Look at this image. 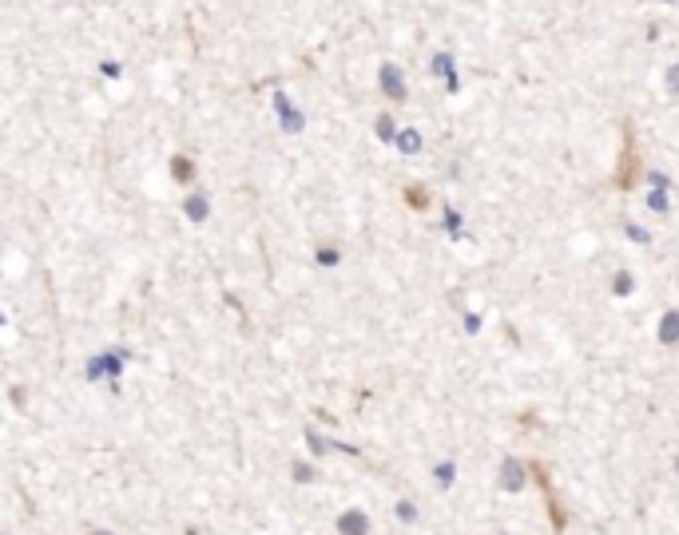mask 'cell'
<instances>
[{"label":"cell","instance_id":"5","mask_svg":"<svg viewBox=\"0 0 679 535\" xmlns=\"http://www.w3.org/2000/svg\"><path fill=\"white\" fill-rule=\"evenodd\" d=\"M406 203H409V207H425V203H429V198H425V186H406Z\"/></svg>","mask_w":679,"mask_h":535},{"label":"cell","instance_id":"6","mask_svg":"<svg viewBox=\"0 0 679 535\" xmlns=\"http://www.w3.org/2000/svg\"><path fill=\"white\" fill-rule=\"evenodd\" d=\"M437 484H445V488L453 484V464H441V468H437Z\"/></svg>","mask_w":679,"mask_h":535},{"label":"cell","instance_id":"4","mask_svg":"<svg viewBox=\"0 0 679 535\" xmlns=\"http://www.w3.org/2000/svg\"><path fill=\"white\" fill-rule=\"evenodd\" d=\"M676 337H679V314H667L664 325H659V341H667V345H671Z\"/></svg>","mask_w":679,"mask_h":535},{"label":"cell","instance_id":"9","mask_svg":"<svg viewBox=\"0 0 679 535\" xmlns=\"http://www.w3.org/2000/svg\"><path fill=\"white\" fill-rule=\"evenodd\" d=\"M96 535H111V532H96Z\"/></svg>","mask_w":679,"mask_h":535},{"label":"cell","instance_id":"7","mask_svg":"<svg viewBox=\"0 0 679 535\" xmlns=\"http://www.w3.org/2000/svg\"><path fill=\"white\" fill-rule=\"evenodd\" d=\"M175 175H179V179L187 183V179L195 175V167H187V159H175Z\"/></svg>","mask_w":679,"mask_h":535},{"label":"cell","instance_id":"3","mask_svg":"<svg viewBox=\"0 0 679 535\" xmlns=\"http://www.w3.org/2000/svg\"><path fill=\"white\" fill-rule=\"evenodd\" d=\"M631 170H636V155H631V131L624 139V167H620V186H631Z\"/></svg>","mask_w":679,"mask_h":535},{"label":"cell","instance_id":"8","mask_svg":"<svg viewBox=\"0 0 679 535\" xmlns=\"http://www.w3.org/2000/svg\"><path fill=\"white\" fill-rule=\"evenodd\" d=\"M616 290H620V293H628V290H631V281H628V274H620V278H616Z\"/></svg>","mask_w":679,"mask_h":535},{"label":"cell","instance_id":"1","mask_svg":"<svg viewBox=\"0 0 679 535\" xmlns=\"http://www.w3.org/2000/svg\"><path fill=\"white\" fill-rule=\"evenodd\" d=\"M338 532H342V535H370V520H366L358 508H350L346 515L338 520Z\"/></svg>","mask_w":679,"mask_h":535},{"label":"cell","instance_id":"2","mask_svg":"<svg viewBox=\"0 0 679 535\" xmlns=\"http://www.w3.org/2000/svg\"><path fill=\"white\" fill-rule=\"evenodd\" d=\"M520 472H524V468H520L517 460H505V464H501V488L517 492V488L524 484V476H520Z\"/></svg>","mask_w":679,"mask_h":535}]
</instances>
